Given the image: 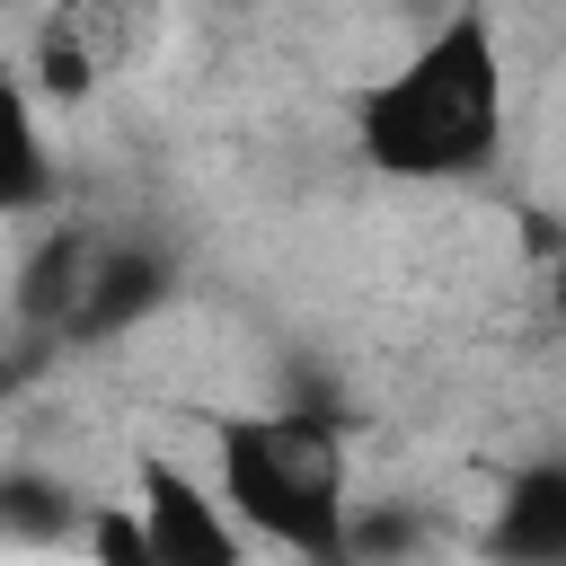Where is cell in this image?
Returning <instances> with one entry per match:
<instances>
[{"instance_id":"obj_1","label":"cell","mask_w":566,"mask_h":566,"mask_svg":"<svg viewBox=\"0 0 566 566\" xmlns=\"http://www.w3.org/2000/svg\"><path fill=\"white\" fill-rule=\"evenodd\" d=\"M354 150L398 186L486 177L504 150V44L486 0H460L407 62H389L354 97Z\"/></svg>"},{"instance_id":"obj_2","label":"cell","mask_w":566,"mask_h":566,"mask_svg":"<svg viewBox=\"0 0 566 566\" xmlns=\"http://www.w3.org/2000/svg\"><path fill=\"white\" fill-rule=\"evenodd\" d=\"M345 424L318 407H265L221 424V513L301 566H336L345 539Z\"/></svg>"},{"instance_id":"obj_3","label":"cell","mask_w":566,"mask_h":566,"mask_svg":"<svg viewBox=\"0 0 566 566\" xmlns=\"http://www.w3.org/2000/svg\"><path fill=\"white\" fill-rule=\"evenodd\" d=\"M133 548H142V566H248V531L168 451H142V469H133Z\"/></svg>"},{"instance_id":"obj_4","label":"cell","mask_w":566,"mask_h":566,"mask_svg":"<svg viewBox=\"0 0 566 566\" xmlns=\"http://www.w3.org/2000/svg\"><path fill=\"white\" fill-rule=\"evenodd\" d=\"M168 256L133 230H97L88 221V248H80V274H71V310H62V345H115L133 336L159 301H168Z\"/></svg>"},{"instance_id":"obj_5","label":"cell","mask_w":566,"mask_h":566,"mask_svg":"<svg viewBox=\"0 0 566 566\" xmlns=\"http://www.w3.org/2000/svg\"><path fill=\"white\" fill-rule=\"evenodd\" d=\"M486 557H495V566H566V469H557V460H531V469L495 495Z\"/></svg>"},{"instance_id":"obj_6","label":"cell","mask_w":566,"mask_h":566,"mask_svg":"<svg viewBox=\"0 0 566 566\" xmlns=\"http://www.w3.org/2000/svg\"><path fill=\"white\" fill-rule=\"evenodd\" d=\"M35 203H53V150H44V124H35L27 80L0 62V221L9 212H35Z\"/></svg>"},{"instance_id":"obj_7","label":"cell","mask_w":566,"mask_h":566,"mask_svg":"<svg viewBox=\"0 0 566 566\" xmlns=\"http://www.w3.org/2000/svg\"><path fill=\"white\" fill-rule=\"evenodd\" d=\"M80 522H88V504H80L62 478H44V469H0V539H18V548H62V539H80Z\"/></svg>"},{"instance_id":"obj_8","label":"cell","mask_w":566,"mask_h":566,"mask_svg":"<svg viewBox=\"0 0 566 566\" xmlns=\"http://www.w3.org/2000/svg\"><path fill=\"white\" fill-rule=\"evenodd\" d=\"M407 548H424V513H407V504H345L336 566H398Z\"/></svg>"},{"instance_id":"obj_9","label":"cell","mask_w":566,"mask_h":566,"mask_svg":"<svg viewBox=\"0 0 566 566\" xmlns=\"http://www.w3.org/2000/svg\"><path fill=\"white\" fill-rule=\"evenodd\" d=\"M18 363H27V354H18L9 336H0V389H9V371H18Z\"/></svg>"}]
</instances>
